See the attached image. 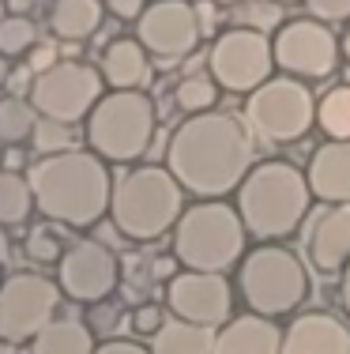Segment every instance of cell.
<instances>
[{
    "mask_svg": "<svg viewBox=\"0 0 350 354\" xmlns=\"http://www.w3.org/2000/svg\"><path fill=\"white\" fill-rule=\"evenodd\" d=\"M253 129L241 113L207 109L193 113L170 132L166 170L196 200H222L237 192L245 174L253 170Z\"/></svg>",
    "mask_w": 350,
    "mask_h": 354,
    "instance_id": "cell-1",
    "label": "cell"
},
{
    "mask_svg": "<svg viewBox=\"0 0 350 354\" xmlns=\"http://www.w3.org/2000/svg\"><path fill=\"white\" fill-rule=\"evenodd\" d=\"M30 192H35L38 215L53 226H87L102 223L110 215L113 200V174L110 162L98 158L95 151H61V155H41L27 170Z\"/></svg>",
    "mask_w": 350,
    "mask_h": 354,
    "instance_id": "cell-2",
    "label": "cell"
},
{
    "mask_svg": "<svg viewBox=\"0 0 350 354\" xmlns=\"http://www.w3.org/2000/svg\"><path fill=\"white\" fill-rule=\"evenodd\" d=\"M309 200H313L309 177L286 158L256 162L233 192V207H237L249 238L256 241L290 238L309 215Z\"/></svg>",
    "mask_w": 350,
    "mask_h": 354,
    "instance_id": "cell-3",
    "label": "cell"
},
{
    "mask_svg": "<svg viewBox=\"0 0 350 354\" xmlns=\"http://www.w3.org/2000/svg\"><path fill=\"white\" fill-rule=\"evenodd\" d=\"M185 196L188 192L166 166H132L113 181L110 223L121 238L147 245L173 234L181 212L188 207Z\"/></svg>",
    "mask_w": 350,
    "mask_h": 354,
    "instance_id": "cell-4",
    "label": "cell"
},
{
    "mask_svg": "<svg viewBox=\"0 0 350 354\" xmlns=\"http://www.w3.org/2000/svg\"><path fill=\"white\" fill-rule=\"evenodd\" d=\"M170 252L188 272H226L249 252V230L233 204L200 200L181 212L170 234Z\"/></svg>",
    "mask_w": 350,
    "mask_h": 354,
    "instance_id": "cell-5",
    "label": "cell"
},
{
    "mask_svg": "<svg viewBox=\"0 0 350 354\" xmlns=\"http://www.w3.org/2000/svg\"><path fill=\"white\" fill-rule=\"evenodd\" d=\"M233 286L245 301V313L279 320L309 298V268L282 241H260L241 257Z\"/></svg>",
    "mask_w": 350,
    "mask_h": 354,
    "instance_id": "cell-6",
    "label": "cell"
},
{
    "mask_svg": "<svg viewBox=\"0 0 350 354\" xmlns=\"http://www.w3.org/2000/svg\"><path fill=\"white\" fill-rule=\"evenodd\" d=\"M158 129V113L147 91H106L83 121L87 151L106 162L132 166L147 155Z\"/></svg>",
    "mask_w": 350,
    "mask_h": 354,
    "instance_id": "cell-7",
    "label": "cell"
},
{
    "mask_svg": "<svg viewBox=\"0 0 350 354\" xmlns=\"http://www.w3.org/2000/svg\"><path fill=\"white\" fill-rule=\"evenodd\" d=\"M249 129L268 143H294L316 124V98L309 83L294 75H271L245 102Z\"/></svg>",
    "mask_w": 350,
    "mask_h": 354,
    "instance_id": "cell-8",
    "label": "cell"
},
{
    "mask_svg": "<svg viewBox=\"0 0 350 354\" xmlns=\"http://www.w3.org/2000/svg\"><path fill=\"white\" fill-rule=\"evenodd\" d=\"M102 95H106V80L87 61H57L53 68L38 72L27 91L38 117H49V121H61V124L87 121Z\"/></svg>",
    "mask_w": 350,
    "mask_h": 354,
    "instance_id": "cell-9",
    "label": "cell"
},
{
    "mask_svg": "<svg viewBox=\"0 0 350 354\" xmlns=\"http://www.w3.org/2000/svg\"><path fill=\"white\" fill-rule=\"evenodd\" d=\"M207 72L222 91L233 95H253L256 87L275 75V49L271 35L256 27H230L211 41L207 53Z\"/></svg>",
    "mask_w": 350,
    "mask_h": 354,
    "instance_id": "cell-10",
    "label": "cell"
},
{
    "mask_svg": "<svg viewBox=\"0 0 350 354\" xmlns=\"http://www.w3.org/2000/svg\"><path fill=\"white\" fill-rule=\"evenodd\" d=\"M271 49H275V68L302 83L328 80L339 68V57H343V41L331 30V23H320L313 15L282 19L271 35Z\"/></svg>",
    "mask_w": 350,
    "mask_h": 354,
    "instance_id": "cell-11",
    "label": "cell"
},
{
    "mask_svg": "<svg viewBox=\"0 0 350 354\" xmlns=\"http://www.w3.org/2000/svg\"><path fill=\"white\" fill-rule=\"evenodd\" d=\"M57 279L41 272H12L0 286V343L23 347L57 320V301H61Z\"/></svg>",
    "mask_w": 350,
    "mask_h": 354,
    "instance_id": "cell-12",
    "label": "cell"
},
{
    "mask_svg": "<svg viewBox=\"0 0 350 354\" xmlns=\"http://www.w3.org/2000/svg\"><path fill=\"white\" fill-rule=\"evenodd\" d=\"M57 286L76 306H98L110 301L121 286V260L98 238H79L64 249L57 264Z\"/></svg>",
    "mask_w": 350,
    "mask_h": 354,
    "instance_id": "cell-13",
    "label": "cell"
},
{
    "mask_svg": "<svg viewBox=\"0 0 350 354\" xmlns=\"http://www.w3.org/2000/svg\"><path fill=\"white\" fill-rule=\"evenodd\" d=\"M136 38L151 53V61L177 64L200 49L204 23L193 0H151L136 19Z\"/></svg>",
    "mask_w": 350,
    "mask_h": 354,
    "instance_id": "cell-14",
    "label": "cell"
},
{
    "mask_svg": "<svg viewBox=\"0 0 350 354\" xmlns=\"http://www.w3.org/2000/svg\"><path fill=\"white\" fill-rule=\"evenodd\" d=\"M166 309H170V317L188 320V324L219 328L233 320V286L222 272H188V268H181L166 283Z\"/></svg>",
    "mask_w": 350,
    "mask_h": 354,
    "instance_id": "cell-15",
    "label": "cell"
},
{
    "mask_svg": "<svg viewBox=\"0 0 350 354\" xmlns=\"http://www.w3.org/2000/svg\"><path fill=\"white\" fill-rule=\"evenodd\" d=\"M282 354H350V324L328 309L298 313L282 328Z\"/></svg>",
    "mask_w": 350,
    "mask_h": 354,
    "instance_id": "cell-16",
    "label": "cell"
},
{
    "mask_svg": "<svg viewBox=\"0 0 350 354\" xmlns=\"http://www.w3.org/2000/svg\"><path fill=\"white\" fill-rule=\"evenodd\" d=\"M309 189L320 204H350V140H328L309 158Z\"/></svg>",
    "mask_w": 350,
    "mask_h": 354,
    "instance_id": "cell-17",
    "label": "cell"
},
{
    "mask_svg": "<svg viewBox=\"0 0 350 354\" xmlns=\"http://www.w3.org/2000/svg\"><path fill=\"white\" fill-rule=\"evenodd\" d=\"M309 264L324 275H339L350 264V204L328 207V212L313 223Z\"/></svg>",
    "mask_w": 350,
    "mask_h": 354,
    "instance_id": "cell-18",
    "label": "cell"
},
{
    "mask_svg": "<svg viewBox=\"0 0 350 354\" xmlns=\"http://www.w3.org/2000/svg\"><path fill=\"white\" fill-rule=\"evenodd\" d=\"M211 354H282V332L268 317H233L215 332Z\"/></svg>",
    "mask_w": 350,
    "mask_h": 354,
    "instance_id": "cell-19",
    "label": "cell"
},
{
    "mask_svg": "<svg viewBox=\"0 0 350 354\" xmlns=\"http://www.w3.org/2000/svg\"><path fill=\"white\" fill-rule=\"evenodd\" d=\"M98 72L110 91H144V83L151 80V53L139 46V38H113L102 49Z\"/></svg>",
    "mask_w": 350,
    "mask_h": 354,
    "instance_id": "cell-20",
    "label": "cell"
},
{
    "mask_svg": "<svg viewBox=\"0 0 350 354\" xmlns=\"http://www.w3.org/2000/svg\"><path fill=\"white\" fill-rule=\"evenodd\" d=\"M102 19H106V0H53L49 4V30L61 41L95 38Z\"/></svg>",
    "mask_w": 350,
    "mask_h": 354,
    "instance_id": "cell-21",
    "label": "cell"
},
{
    "mask_svg": "<svg viewBox=\"0 0 350 354\" xmlns=\"http://www.w3.org/2000/svg\"><path fill=\"white\" fill-rule=\"evenodd\" d=\"M27 354H95L98 335L87 328V320H68L57 317L53 324H46L35 339L27 343Z\"/></svg>",
    "mask_w": 350,
    "mask_h": 354,
    "instance_id": "cell-22",
    "label": "cell"
},
{
    "mask_svg": "<svg viewBox=\"0 0 350 354\" xmlns=\"http://www.w3.org/2000/svg\"><path fill=\"white\" fill-rule=\"evenodd\" d=\"M219 328L188 324V320H166V328L151 339V354H211Z\"/></svg>",
    "mask_w": 350,
    "mask_h": 354,
    "instance_id": "cell-23",
    "label": "cell"
},
{
    "mask_svg": "<svg viewBox=\"0 0 350 354\" xmlns=\"http://www.w3.org/2000/svg\"><path fill=\"white\" fill-rule=\"evenodd\" d=\"M35 192H30L27 174L19 170H0V226H23L35 215Z\"/></svg>",
    "mask_w": 350,
    "mask_h": 354,
    "instance_id": "cell-24",
    "label": "cell"
},
{
    "mask_svg": "<svg viewBox=\"0 0 350 354\" xmlns=\"http://www.w3.org/2000/svg\"><path fill=\"white\" fill-rule=\"evenodd\" d=\"M38 124V109L30 106V98L23 95H4L0 98V143L8 147H19L35 136Z\"/></svg>",
    "mask_w": 350,
    "mask_h": 354,
    "instance_id": "cell-25",
    "label": "cell"
},
{
    "mask_svg": "<svg viewBox=\"0 0 350 354\" xmlns=\"http://www.w3.org/2000/svg\"><path fill=\"white\" fill-rule=\"evenodd\" d=\"M316 129L328 140H350V83H339L316 102Z\"/></svg>",
    "mask_w": 350,
    "mask_h": 354,
    "instance_id": "cell-26",
    "label": "cell"
},
{
    "mask_svg": "<svg viewBox=\"0 0 350 354\" xmlns=\"http://www.w3.org/2000/svg\"><path fill=\"white\" fill-rule=\"evenodd\" d=\"M219 83L211 80V72H196V75H185V80L173 87V102H177L181 113H207V109H215L219 102Z\"/></svg>",
    "mask_w": 350,
    "mask_h": 354,
    "instance_id": "cell-27",
    "label": "cell"
},
{
    "mask_svg": "<svg viewBox=\"0 0 350 354\" xmlns=\"http://www.w3.org/2000/svg\"><path fill=\"white\" fill-rule=\"evenodd\" d=\"M35 46H38V23L30 19V15L8 12V19L0 23V53H4L8 61H23V57H30Z\"/></svg>",
    "mask_w": 350,
    "mask_h": 354,
    "instance_id": "cell-28",
    "label": "cell"
},
{
    "mask_svg": "<svg viewBox=\"0 0 350 354\" xmlns=\"http://www.w3.org/2000/svg\"><path fill=\"white\" fill-rule=\"evenodd\" d=\"M64 238H61V230H57L53 223H46V226H35V230L23 238V257L30 260V264H61V257H64Z\"/></svg>",
    "mask_w": 350,
    "mask_h": 354,
    "instance_id": "cell-29",
    "label": "cell"
},
{
    "mask_svg": "<svg viewBox=\"0 0 350 354\" xmlns=\"http://www.w3.org/2000/svg\"><path fill=\"white\" fill-rule=\"evenodd\" d=\"M30 143H35L41 155H61V151H72V124H61V121H49V117H38Z\"/></svg>",
    "mask_w": 350,
    "mask_h": 354,
    "instance_id": "cell-30",
    "label": "cell"
},
{
    "mask_svg": "<svg viewBox=\"0 0 350 354\" xmlns=\"http://www.w3.org/2000/svg\"><path fill=\"white\" fill-rule=\"evenodd\" d=\"M166 313H170V309L158 306V301H139V306L128 313V328L139 335V339H155V335L166 328V320H170Z\"/></svg>",
    "mask_w": 350,
    "mask_h": 354,
    "instance_id": "cell-31",
    "label": "cell"
},
{
    "mask_svg": "<svg viewBox=\"0 0 350 354\" xmlns=\"http://www.w3.org/2000/svg\"><path fill=\"white\" fill-rule=\"evenodd\" d=\"M302 4L320 23H347L350 19V0H302Z\"/></svg>",
    "mask_w": 350,
    "mask_h": 354,
    "instance_id": "cell-32",
    "label": "cell"
},
{
    "mask_svg": "<svg viewBox=\"0 0 350 354\" xmlns=\"http://www.w3.org/2000/svg\"><path fill=\"white\" fill-rule=\"evenodd\" d=\"M87 328L90 332H110V328H117V320H121V309L110 306V301H98V306H87Z\"/></svg>",
    "mask_w": 350,
    "mask_h": 354,
    "instance_id": "cell-33",
    "label": "cell"
},
{
    "mask_svg": "<svg viewBox=\"0 0 350 354\" xmlns=\"http://www.w3.org/2000/svg\"><path fill=\"white\" fill-rule=\"evenodd\" d=\"M95 354H151V347H144L139 339H124V335H110V339H98Z\"/></svg>",
    "mask_w": 350,
    "mask_h": 354,
    "instance_id": "cell-34",
    "label": "cell"
},
{
    "mask_svg": "<svg viewBox=\"0 0 350 354\" xmlns=\"http://www.w3.org/2000/svg\"><path fill=\"white\" fill-rule=\"evenodd\" d=\"M144 8H147V0H106V12L124 23H136L144 15Z\"/></svg>",
    "mask_w": 350,
    "mask_h": 354,
    "instance_id": "cell-35",
    "label": "cell"
},
{
    "mask_svg": "<svg viewBox=\"0 0 350 354\" xmlns=\"http://www.w3.org/2000/svg\"><path fill=\"white\" fill-rule=\"evenodd\" d=\"M147 272H151V279H158V283H170L181 268H177V257L170 252V257H155L151 264H147Z\"/></svg>",
    "mask_w": 350,
    "mask_h": 354,
    "instance_id": "cell-36",
    "label": "cell"
},
{
    "mask_svg": "<svg viewBox=\"0 0 350 354\" xmlns=\"http://www.w3.org/2000/svg\"><path fill=\"white\" fill-rule=\"evenodd\" d=\"M27 61H30V68H35V75H38V72H46V68H53V64H57V49L53 46H41V41H38V46L30 49Z\"/></svg>",
    "mask_w": 350,
    "mask_h": 354,
    "instance_id": "cell-37",
    "label": "cell"
},
{
    "mask_svg": "<svg viewBox=\"0 0 350 354\" xmlns=\"http://www.w3.org/2000/svg\"><path fill=\"white\" fill-rule=\"evenodd\" d=\"M339 301H343V313L350 317V264L339 272Z\"/></svg>",
    "mask_w": 350,
    "mask_h": 354,
    "instance_id": "cell-38",
    "label": "cell"
},
{
    "mask_svg": "<svg viewBox=\"0 0 350 354\" xmlns=\"http://www.w3.org/2000/svg\"><path fill=\"white\" fill-rule=\"evenodd\" d=\"M30 8H35V0H8V12L12 15H30Z\"/></svg>",
    "mask_w": 350,
    "mask_h": 354,
    "instance_id": "cell-39",
    "label": "cell"
},
{
    "mask_svg": "<svg viewBox=\"0 0 350 354\" xmlns=\"http://www.w3.org/2000/svg\"><path fill=\"white\" fill-rule=\"evenodd\" d=\"M8 257H12V241H8V230L0 226V268L8 264Z\"/></svg>",
    "mask_w": 350,
    "mask_h": 354,
    "instance_id": "cell-40",
    "label": "cell"
},
{
    "mask_svg": "<svg viewBox=\"0 0 350 354\" xmlns=\"http://www.w3.org/2000/svg\"><path fill=\"white\" fill-rule=\"evenodd\" d=\"M8 80H12V61L0 53V87H8Z\"/></svg>",
    "mask_w": 350,
    "mask_h": 354,
    "instance_id": "cell-41",
    "label": "cell"
},
{
    "mask_svg": "<svg viewBox=\"0 0 350 354\" xmlns=\"http://www.w3.org/2000/svg\"><path fill=\"white\" fill-rule=\"evenodd\" d=\"M343 61L350 64V30H347V35H343Z\"/></svg>",
    "mask_w": 350,
    "mask_h": 354,
    "instance_id": "cell-42",
    "label": "cell"
},
{
    "mask_svg": "<svg viewBox=\"0 0 350 354\" xmlns=\"http://www.w3.org/2000/svg\"><path fill=\"white\" fill-rule=\"evenodd\" d=\"M211 4H219V8H233V4H241V0H211Z\"/></svg>",
    "mask_w": 350,
    "mask_h": 354,
    "instance_id": "cell-43",
    "label": "cell"
},
{
    "mask_svg": "<svg viewBox=\"0 0 350 354\" xmlns=\"http://www.w3.org/2000/svg\"><path fill=\"white\" fill-rule=\"evenodd\" d=\"M8 19V0H0V23Z\"/></svg>",
    "mask_w": 350,
    "mask_h": 354,
    "instance_id": "cell-44",
    "label": "cell"
},
{
    "mask_svg": "<svg viewBox=\"0 0 350 354\" xmlns=\"http://www.w3.org/2000/svg\"><path fill=\"white\" fill-rule=\"evenodd\" d=\"M275 4H298V0H275Z\"/></svg>",
    "mask_w": 350,
    "mask_h": 354,
    "instance_id": "cell-45",
    "label": "cell"
},
{
    "mask_svg": "<svg viewBox=\"0 0 350 354\" xmlns=\"http://www.w3.org/2000/svg\"><path fill=\"white\" fill-rule=\"evenodd\" d=\"M0 147H4V143H0ZM0 162H4V151H0ZM0 170H4V166H0Z\"/></svg>",
    "mask_w": 350,
    "mask_h": 354,
    "instance_id": "cell-46",
    "label": "cell"
},
{
    "mask_svg": "<svg viewBox=\"0 0 350 354\" xmlns=\"http://www.w3.org/2000/svg\"><path fill=\"white\" fill-rule=\"evenodd\" d=\"M0 286H4V272H0Z\"/></svg>",
    "mask_w": 350,
    "mask_h": 354,
    "instance_id": "cell-47",
    "label": "cell"
}]
</instances>
